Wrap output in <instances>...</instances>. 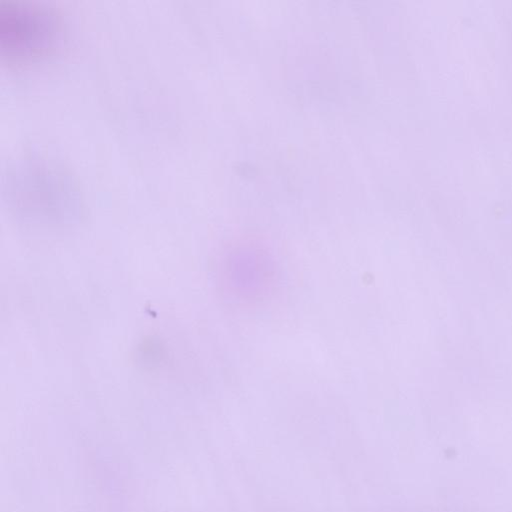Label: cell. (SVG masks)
<instances>
[{
    "label": "cell",
    "instance_id": "cell-1",
    "mask_svg": "<svg viewBox=\"0 0 512 512\" xmlns=\"http://www.w3.org/2000/svg\"><path fill=\"white\" fill-rule=\"evenodd\" d=\"M1 196L16 217L37 223H62L78 215L79 185L62 164L40 154H24L2 171Z\"/></svg>",
    "mask_w": 512,
    "mask_h": 512
},
{
    "label": "cell",
    "instance_id": "cell-2",
    "mask_svg": "<svg viewBox=\"0 0 512 512\" xmlns=\"http://www.w3.org/2000/svg\"><path fill=\"white\" fill-rule=\"evenodd\" d=\"M63 25L50 6L31 0L0 1V58L21 63L50 54L61 42Z\"/></svg>",
    "mask_w": 512,
    "mask_h": 512
}]
</instances>
